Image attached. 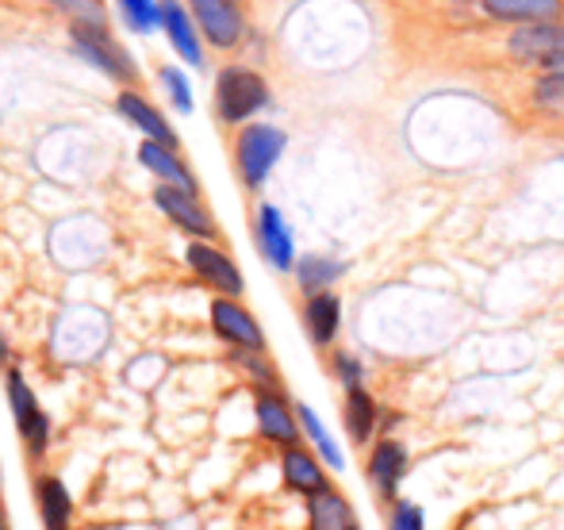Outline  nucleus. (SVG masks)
I'll use <instances>...</instances> for the list:
<instances>
[{
  "mask_svg": "<svg viewBox=\"0 0 564 530\" xmlns=\"http://www.w3.org/2000/svg\"><path fill=\"white\" fill-rule=\"evenodd\" d=\"M158 82H162L165 97H170V105L177 108L181 116H193V112H196L193 82H188L185 69H177V66H162V69H158Z\"/></svg>",
  "mask_w": 564,
  "mask_h": 530,
  "instance_id": "obj_27",
  "label": "nucleus"
},
{
  "mask_svg": "<svg viewBox=\"0 0 564 530\" xmlns=\"http://www.w3.org/2000/svg\"><path fill=\"white\" fill-rule=\"evenodd\" d=\"M530 100L542 112H564V74H538L530 85Z\"/></svg>",
  "mask_w": 564,
  "mask_h": 530,
  "instance_id": "obj_29",
  "label": "nucleus"
},
{
  "mask_svg": "<svg viewBox=\"0 0 564 530\" xmlns=\"http://www.w3.org/2000/svg\"><path fill=\"white\" fill-rule=\"evenodd\" d=\"M69 46H74L77 58H85L93 69L112 77L116 85L139 82V66H134L131 54L108 35V28H85V23H74V28H69Z\"/></svg>",
  "mask_w": 564,
  "mask_h": 530,
  "instance_id": "obj_6",
  "label": "nucleus"
},
{
  "mask_svg": "<svg viewBox=\"0 0 564 530\" xmlns=\"http://www.w3.org/2000/svg\"><path fill=\"white\" fill-rule=\"evenodd\" d=\"M480 8L488 20L514 23V28L564 20V0H480Z\"/></svg>",
  "mask_w": 564,
  "mask_h": 530,
  "instance_id": "obj_20",
  "label": "nucleus"
},
{
  "mask_svg": "<svg viewBox=\"0 0 564 530\" xmlns=\"http://www.w3.org/2000/svg\"><path fill=\"white\" fill-rule=\"evenodd\" d=\"M327 369H330V377L338 381L341 392L365 389V381H369V374H365V361L357 358L354 350H346V346H335V350L327 354Z\"/></svg>",
  "mask_w": 564,
  "mask_h": 530,
  "instance_id": "obj_26",
  "label": "nucleus"
},
{
  "mask_svg": "<svg viewBox=\"0 0 564 530\" xmlns=\"http://www.w3.org/2000/svg\"><path fill=\"white\" fill-rule=\"evenodd\" d=\"M162 31L170 39V46L177 51V58H185L188 66H204V35L196 28L193 12L181 0H162Z\"/></svg>",
  "mask_w": 564,
  "mask_h": 530,
  "instance_id": "obj_18",
  "label": "nucleus"
},
{
  "mask_svg": "<svg viewBox=\"0 0 564 530\" xmlns=\"http://www.w3.org/2000/svg\"><path fill=\"white\" fill-rule=\"evenodd\" d=\"M250 411H253V434H258L265 446H273L276 454L304 442L300 415H296V400H292L284 389L250 392Z\"/></svg>",
  "mask_w": 564,
  "mask_h": 530,
  "instance_id": "obj_4",
  "label": "nucleus"
},
{
  "mask_svg": "<svg viewBox=\"0 0 564 530\" xmlns=\"http://www.w3.org/2000/svg\"><path fill=\"white\" fill-rule=\"evenodd\" d=\"M208 327L230 354L246 350V354H269V338L265 327L258 323V315L235 296H212L208 304Z\"/></svg>",
  "mask_w": 564,
  "mask_h": 530,
  "instance_id": "obj_5",
  "label": "nucleus"
},
{
  "mask_svg": "<svg viewBox=\"0 0 564 530\" xmlns=\"http://www.w3.org/2000/svg\"><path fill=\"white\" fill-rule=\"evenodd\" d=\"M31 496H35V516L43 530H77L74 493H69V485L54 469H35Z\"/></svg>",
  "mask_w": 564,
  "mask_h": 530,
  "instance_id": "obj_12",
  "label": "nucleus"
},
{
  "mask_svg": "<svg viewBox=\"0 0 564 530\" xmlns=\"http://www.w3.org/2000/svg\"><path fill=\"white\" fill-rule=\"evenodd\" d=\"M12 366H15V350H12V343H8L4 331H0V374H8Z\"/></svg>",
  "mask_w": 564,
  "mask_h": 530,
  "instance_id": "obj_32",
  "label": "nucleus"
},
{
  "mask_svg": "<svg viewBox=\"0 0 564 530\" xmlns=\"http://www.w3.org/2000/svg\"><path fill=\"white\" fill-rule=\"evenodd\" d=\"M273 105L269 82L250 66H224L216 74V120L224 128H246Z\"/></svg>",
  "mask_w": 564,
  "mask_h": 530,
  "instance_id": "obj_1",
  "label": "nucleus"
},
{
  "mask_svg": "<svg viewBox=\"0 0 564 530\" xmlns=\"http://www.w3.org/2000/svg\"><path fill=\"white\" fill-rule=\"evenodd\" d=\"M411 477V450L408 442H400L395 434H380L369 450H365V480H369L377 504L392 508L395 500H403V480Z\"/></svg>",
  "mask_w": 564,
  "mask_h": 530,
  "instance_id": "obj_3",
  "label": "nucleus"
},
{
  "mask_svg": "<svg viewBox=\"0 0 564 530\" xmlns=\"http://www.w3.org/2000/svg\"><path fill=\"white\" fill-rule=\"evenodd\" d=\"M139 162H142V170L154 173V177L162 181V185L185 188V193L200 196V181H196V173L185 165V158H181V150L162 147V142L142 139V147H139Z\"/></svg>",
  "mask_w": 564,
  "mask_h": 530,
  "instance_id": "obj_19",
  "label": "nucleus"
},
{
  "mask_svg": "<svg viewBox=\"0 0 564 530\" xmlns=\"http://www.w3.org/2000/svg\"><path fill=\"white\" fill-rule=\"evenodd\" d=\"M276 477H281V488L289 496H300V500H307V496L323 493V488L335 485V473L323 465V457L315 454L307 442H300V446H289L276 454Z\"/></svg>",
  "mask_w": 564,
  "mask_h": 530,
  "instance_id": "obj_10",
  "label": "nucleus"
},
{
  "mask_svg": "<svg viewBox=\"0 0 564 530\" xmlns=\"http://www.w3.org/2000/svg\"><path fill=\"white\" fill-rule=\"evenodd\" d=\"M54 8L74 15V23H85V28H108V15L100 8V0H51Z\"/></svg>",
  "mask_w": 564,
  "mask_h": 530,
  "instance_id": "obj_31",
  "label": "nucleus"
},
{
  "mask_svg": "<svg viewBox=\"0 0 564 530\" xmlns=\"http://www.w3.org/2000/svg\"><path fill=\"white\" fill-rule=\"evenodd\" d=\"M384 530H426V511L403 496L384 511Z\"/></svg>",
  "mask_w": 564,
  "mask_h": 530,
  "instance_id": "obj_30",
  "label": "nucleus"
},
{
  "mask_svg": "<svg viewBox=\"0 0 564 530\" xmlns=\"http://www.w3.org/2000/svg\"><path fill=\"white\" fill-rule=\"evenodd\" d=\"M300 323H304L307 343H312L315 350L330 354L341 335V296L338 292H315V296H304Z\"/></svg>",
  "mask_w": 564,
  "mask_h": 530,
  "instance_id": "obj_15",
  "label": "nucleus"
},
{
  "mask_svg": "<svg viewBox=\"0 0 564 530\" xmlns=\"http://www.w3.org/2000/svg\"><path fill=\"white\" fill-rule=\"evenodd\" d=\"M185 266L196 273V281H204L208 284L216 296H235V300H242V292H246V277H242V269H238L235 258L227 255L219 242H200V239H193L185 247Z\"/></svg>",
  "mask_w": 564,
  "mask_h": 530,
  "instance_id": "obj_9",
  "label": "nucleus"
},
{
  "mask_svg": "<svg viewBox=\"0 0 564 530\" xmlns=\"http://www.w3.org/2000/svg\"><path fill=\"white\" fill-rule=\"evenodd\" d=\"M380 419H384V403L377 400L369 385L341 392V431H346L349 446L369 450L380 439Z\"/></svg>",
  "mask_w": 564,
  "mask_h": 530,
  "instance_id": "obj_14",
  "label": "nucleus"
},
{
  "mask_svg": "<svg viewBox=\"0 0 564 530\" xmlns=\"http://www.w3.org/2000/svg\"><path fill=\"white\" fill-rule=\"evenodd\" d=\"M230 366L242 374V381L250 385V392H261V389H284L281 381V369L269 354H246V350H235L230 354Z\"/></svg>",
  "mask_w": 564,
  "mask_h": 530,
  "instance_id": "obj_24",
  "label": "nucleus"
},
{
  "mask_svg": "<svg viewBox=\"0 0 564 530\" xmlns=\"http://www.w3.org/2000/svg\"><path fill=\"white\" fill-rule=\"evenodd\" d=\"M289 150V134H284L276 123H246L235 134V170L238 181H242L250 193H261L269 181V173L276 170V162L284 158Z\"/></svg>",
  "mask_w": 564,
  "mask_h": 530,
  "instance_id": "obj_2",
  "label": "nucleus"
},
{
  "mask_svg": "<svg viewBox=\"0 0 564 530\" xmlns=\"http://www.w3.org/2000/svg\"><path fill=\"white\" fill-rule=\"evenodd\" d=\"M0 530H12V516H8V504H4V496H0Z\"/></svg>",
  "mask_w": 564,
  "mask_h": 530,
  "instance_id": "obj_33",
  "label": "nucleus"
},
{
  "mask_svg": "<svg viewBox=\"0 0 564 530\" xmlns=\"http://www.w3.org/2000/svg\"><path fill=\"white\" fill-rule=\"evenodd\" d=\"M4 400H8V411H12V423L20 426V423H28L31 415H35L43 403H39L35 397V389H31V381H28V374H23L20 366H12L4 374Z\"/></svg>",
  "mask_w": 564,
  "mask_h": 530,
  "instance_id": "obj_25",
  "label": "nucleus"
},
{
  "mask_svg": "<svg viewBox=\"0 0 564 530\" xmlns=\"http://www.w3.org/2000/svg\"><path fill=\"white\" fill-rule=\"evenodd\" d=\"M296 277V289L304 296H315V292H335V284L346 277V262L341 258H330V255H304L292 269Z\"/></svg>",
  "mask_w": 564,
  "mask_h": 530,
  "instance_id": "obj_22",
  "label": "nucleus"
},
{
  "mask_svg": "<svg viewBox=\"0 0 564 530\" xmlns=\"http://www.w3.org/2000/svg\"><path fill=\"white\" fill-rule=\"evenodd\" d=\"M561 54H564V20L527 23V28H514L511 35H507V58L522 69L545 74Z\"/></svg>",
  "mask_w": 564,
  "mask_h": 530,
  "instance_id": "obj_7",
  "label": "nucleus"
},
{
  "mask_svg": "<svg viewBox=\"0 0 564 530\" xmlns=\"http://www.w3.org/2000/svg\"><path fill=\"white\" fill-rule=\"evenodd\" d=\"M296 415H300V431H304V442L315 450V454L323 457V465H327L330 473H341V469H346V454H341L338 439L327 431V423H323V419L315 415L312 403L296 400Z\"/></svg>",
  "mask_w": 564,
  "mask_h": 530,
  "instance_id": "obj_21",
  "label": "nucleus"
},
{
  "mask_svg": "<svg viewBox=\"0 0 564 530\" xmlns=\"http://www.w3.org/2000/svg\"><path fill=\"white\" fill-rule=\"evenodd\" d=\"M116 112L123 116L127 123H131L134 131L142 134V139H150V142H162V147H173V150H181V139H177V131L170 128V120H165L162 112H158L154 105H150L142 93H134V89H123L116 97Z\"/></svg>",
  "mask_w": 564,
  "mask_h": 530,
  "instance_id": "obj_17",
  "label": "nucleus"
},
{
  "mask_svg": "<svg viewBox=\"0 0 564 530\" xmlns=\"http://www.w3.org/2000/svg\"><path fill=\"white\" fill-rule=\"evenodd\" d=\"M188 12L216 51H235L246 39V15L235 0H188Z\"/></svg>",
  "mask_w": 564,
  "mask_h": 530,
  "instance_id": "obj_13",
  "label": "nucleus"
},
{
  "mask_svg": "<svg viewBox=\"0 0 564 530\" xmlns=\"http://www.w3.org/2000/svg\"><path fill=\"white\" fill-rule=\"evenodd\" d=\"M119 12H123L127 28L139 31V35L162 28V4H154V0H119Z\"/></svg>",
  "mask_w": 564,
  "mask_h": 530,
  "instance_id": "obj_28",
  "label": "nucleus"
},
{
  "mask_svg": "<svg viewBox=\"0 0 564 530\" xmlns=\"http://www.w3.org/2000/svg\"><path fill=\"white\" fill-rule=\"evenodd\" d=\"M304 527L307 530H361L357 508L338 485L323 488V493L304 500Z\"/></svg>",
  "mask_w": 564,
  "mask_h": 530,
  "instance_id": "obj_16",
  "label": "nucleus"
},
{
  "mask_svg": "<svg viewBox=\"0 0 564 530\" xmlns=\"http://www.w3.org/2000/svg\"><path fill=\"white\" fill-rule=\"evenodd\" d=\"M253 242H258V255L273 273H292L296 269V235H292L289 219L276 204L261 201L253 212Z\"/></svg>",
  "mask_w": 564,
  "mask_h": 530,
  "instance_id": "obj_8",
  "label": "nucleus"
},
{
  "mask_svg": "<svg viewBox=\"0 0 564 530\" xmlns=\"http://www.w3.org/2000/svg\"><path fill=\"white\" fill-rule=\"evenodd\" d=\"M154 204L165 219H170L177 231H185L188 239H200V242H216L219 239V227L216 216L204 208L200 196L185 193V188H173V185H158L154 188Z\"/></svg>",
  "mask_w": 564,
  "mask_h": 530,
  "instance_id": "obj_11",
  "label": "nucleus"
},
{
  "mask_svg": "<svg viewBox=\"0 0 564 530\" xmlns=\"http://www.w3.org/2000/svg\"><path fill=\"white\" fill-rule=\"evenodd\" d=\"M15 434H20L23 457H28L35 469H43L46 457H51V450H54V419H51V411L39 408L35 415L28 419V423L15 426Z\"/></svg>",
  "mask_w": 564,
  "mask_h": 530,
  "instance_id": "obj_23",
  "label": "nucleus"
}]
</instances>
